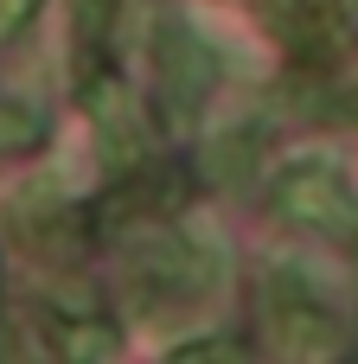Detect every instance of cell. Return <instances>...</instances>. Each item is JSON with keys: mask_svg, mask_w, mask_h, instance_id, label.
Returning <instances> with one entry per match:
<instances>
[{"mask_svg": "<svg viewBox=\"0 0 358 364\" xmlns=\"http://www.w3.org/2000/svg\"><path fill=\"white\" fill-rule=\"evenodd\" d=\"M147 58H154V102H160L167 128H192L218 90V51L186 19H154Z\"/></svg>", "mask_w": 358, "mask_h": 364, "instance_id": "1", "label": "cell"}, {"mask_svg": "<svg viewBox=\"0 0 358 364\" xmlns=\"http://www.w3.org/2000/svg\"><path fill=\"white\" fill-rule=\"evenodd\" d=\"M263 333H269V352H282V358H327V352H339L333 307L314 301L307 282H295V275H275L263 288Z\"/></svg>", "mask_w": 358, "mask_h": 364, "instance_id": "2", "label": "cell"}, {"mask_svg": "<svg viewBox=\"0 0 358 364\" xmlns=\"http://www.w3.org/2000/svg\"><path fill=\"white\" fill-rule=\"evenodd\" d=\"M269 211L295 230H327L352 211V186L333 160H288L275 179H269Z\"/></svg>", "mask_w": 358, "mask_h": 364, "instance_id": "3", "label": "cell"}, {"mask_svg": "<svg viewBox=\"0 0 358 364\" xmlns=\"http://www.w3.org/2000/svg\"><path fill=\"white\" fill-rule=\"evenodd\" d=\"M269 19L301 58H333L358 38V0H269Z\"/></svg>", "mask_w": 358, "mask_h": 364, "instance_id": "4", "label": "cell"}, {"mask_svg": "<svg viewBox=\"0 0 358 364\" xmlns=\"http://www.w3.org/2000/svg\"><path fill=\"white\" fill-rule=\"evenodd\" d=\"M205 179L224 186V192H243V186L256 179V134H243V128L211 134V141H205Z\"/></svg>", "mask_w": 358, "mask_h": 364, "instance_id": "5", "label": "cell"}, {"mask_svg": "<svg viewBox=\"0 0 358 364\" xmlns=\"http://www.w3.org/2000/svg\"><path fill=\"white\" fill-rule=\"evenodd\" d=\"M115 6H122V0H77V6H70V32H77V77H83V70H96V51L109 45Z\"/></svg>", "mask_w": 358, "mask_h": 364, "instance_id": "6", "label": "cell"}, {"mask_svg": "<svg viewBox=\"0 0 358 364\" xmlns=\"http://www.w3.org/2000/svg\"><path fill=\"white\" fill-rule=\"evenodd\" d=\"M51 333H58V352L64 358H115L122 352V339H115L109 320H58Z\"/></svg>", "mask_w": 358, "mask_h": 364, "instance_id": "7", "label": "cell"}, {"mask_svg": "<svg viewBox=\"0 0 358 364\" xmlns=\"http://www.w3.org/2000/svg\"><path fill=\"white\" fill-rule=\"evenodd\" d=\"M38 141H45V115L0 90V154H32Z\"/></svg>", "mask_w": 358, "mask_h": 364, "instance_id": "8", "label": "cell"}, {"mask_svg": "<svg viewBox=\"0 0 358 364\" xmlns=\"http://www.w3.org/2000/svg\"><path fill=\"white\" fill-rule=\"evenodd\" d=\"M38 6H45V0H0V38H19V32L38 19Z\"/></svg>", "mask_w": 358, "mask_h": 364, "instance_id": "9", "label": "cell"}, {"mask_svg": "<svg viewBox=\"0 0 358 364\" xmlns=\"http://www.w3.org/2000/svg\"><path fill=\"white\" fill-rule=\"evenodd\" d=\"M173 358H179V364H199V358H243V346H231V339H192V346H179Z\"/></svg>", "mask_w": 358, "mask_h": 364, "instance_id": "10", "label": "cell"}, {"mask_svg": "<svg viewBox=\"0 0 358 364\" xmlns=\"http://www.w3.org/2000/svg\"><path fill=\"white\" fill-rule=\"evenodd\" d=\"M333 237H339V250L352 256V269H358V198H352V211H346V218L333 224Z\"/></svg>", "mask_w": 358, "mask_h": 364, "instance_id": "11", "label": "cell"}]
</instances>
